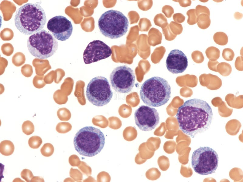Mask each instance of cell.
<instances>
[{"label": "cell", "mask_w": 243, "mask_h": 182, "mask_svg": "<svg viewBox=\"0 0 243 182\" xmlns=\"http://www.w3.org/2000/svg\"><path fill=\"white\" fill-rule=\"evenodd\" d=\"M213 116L212 108L208 103L194 98L187 100L179 107L176 117L183 132L194 138L209 128Z\"/></svg>", "instance_id": "6da1fadb"}, {"label": "cell", "mask_w": 243, "mask_h": 182, "mask_svg": "<svg viewBox=\"0 0 243 182\" xmlns=\"http://www.w3.org/2000/svg\"><path fill=\"white\" fill-rule=\"evenodd\" d=\"M14 22L21 32L32 35L42 30L46 22V16L39 3H27L16 11Z\"/></svg>", "instance_id": "7a4b0ae2"}, {"label": "cell", "mask_w": 243, "mask_h": 182, "mask_svg": "<svg viewBox=\"0 0 243 182\" xmlns=\"http://www.w3.org/2000/svg\"><path fill=\"white\" fill-rule=\"evenodd\" d=\"M171 88L167 81L159 76L145 80L140 91L143 102L150 106L158 107L167 103L171 97Z\"/></svg>", "instance_id": "3957f363"}, {"label": "cell", "mask_w": 243, "mask_h": 182, "mask_svg": "<svg viewBox=\"0 0 243 182\" xmlns=\"http://www.w3.org/2000/svg\"><path fill=\"white\" fill-rule=\"evenodd\" d=\"M105 139L99 129L92 126H86L76 134L74 144L76 150L80 155L92 157L99 153L103 149Z\"/></svg>", "instance_id": "277c9868"}, {"label": "cell", "mask_w": 243, "mask_h": 182, "mask_svg": "<svg viewBox=\"0 0 243 182\" xmlns=\"http://www.w3.org/2000/svg\"><path fill=\"white\" fill-rule=\"evenodd\" d=\"M98 24L103 35L111 39H115L126 34L129 22L127 18L122 12L111 9L102 14L98 20Z\"/></svg>", "instance_id": "5b68a950"}, {"label": "cell", "mask_w": 243, "mask_h": 182, "mask_svg": "<svg viewBox=\"0 0 243 182\" xmlns=\"http://www.w3.org/2000/svg\"><path fill=\"white\" fill-rule=\"evenodd\" d=\"M58 46V42L53 35L44 29L31 35L27 40L29 52L39 59L51 56L57 51Z\"/></svg>", "instance_id": "8992f818"}, {"label": "cell", "mask_w": 243, "mask_h": 182, "mask_svg": "<svg viewBox=\"0 0 243 182\" xmlns=\"http://www.w3.org/2000/svg\"><path fill=\"white\" fill-rule=\"evenodd\" d=\"M218 164L217 153L209 147H200L192 153V167L194 171L199 174L206 175L214 173Z\"/></svg>", "instance_id": "52a82bcc"}, {"label": "cell", "mask_w": 243, "mask_h": 182, "mask_svg": "<svg viewBox=\"0 0 243 182\" xmlns=\"http://www.w3.org/2000/svg\"><path fill=\"white\" fill-rule=\"evenodd\" d=\"M86 93L88 101L97 106L107 104L113 95L108 80L101 76L95 77L91 80L87 87Z\"/></svg>", "instance_id": "ba28073f"}, {"label": "cell", "mask_w": 243, "mask_h": 182, "mask_svg": "<svg viewBox=\"0 0 243 182\" xmlns=\"http://www.w3.org/2000/svg\"><path fill=\"white\" fill-rule=\"evenodd\" d=\"M110 79L113 89L120 93L130 92L135 85V76L134 72L132 69L125 65L114 69L110 75Z\"/></svg>", "instance_id": "9c48e42d"}, {"label": "cell", "mask_w": 243, "mask_h": 182, "mask_svg": "<svg viewBox=\"0 0 243 182\" xmlns=\"http://www.w3.org/2000/svg\"><path fill=\"white\" fill-rule=\"evenodd\" d=\"M135 123L143 131H151L159 124V117L157 110L154 108L142 105L134 113Z\"/></svg>", "instance_id": "30bf717a"}, {"label": "cell", "mask_w": 243, "mask_h": 182, "mask_svg": "<svg viewBox=\"0 0 243 182\" xmlns=\"http://www.w3.org/2000/svg\"><path fill=\"white\" fill-rule=\"evenodd\" d=\"M112 54L111 48L103 41L94 40L89 43L84 50L83 58L86 64L106 59Z\"/></svg>", "instance_id": "8fae6325"}, {"label": "cell", "mask_w": 243, "mask_h": 182, "mask_svg": "<svg viewBox=\"0 0 243 182\" xmlns=\"http://www.w3.org/2000/svg\"><path fill=\"white\" fill-rule=\"evenodd\" d=\"M47 28L55 38L61 41L68 39L71 35L73 29L71 22L62 15L56 16L50 19Z\"/></svg>", "instance_id": "7c38bea8"}, {"label": "cell", "mask_w": 243, "mask_h": 182, "mask_svg": "<svg viewBox=\"0 0 243 182\" xmlns=\"http://www.w3.org/2000/svg\"><path fill=\"white\" fill-rule=\"evenodd\" d=\"M188 65L187 58L181 51L174 49L168 55L166 61V66L168 70L173 74L183 72Z\"/></svg>", "instance_id": "4fadbf2b"}, {"label": "cell", "mask_w": 243, "mask_h": 182, "mask_svg": "<svg viewBox=\"0 0 243 182\" xmlns=\"http://www.w3.org/2000/svg\"><path fill=\"white\" fill-rule=\"evenodd\" d=\"M15 149L13 143L9 140H4L0 143V152L3 155L8 156L12 155Z\"/></svg>", "instance_id": "5bb4252c"}, {"label": "cell", "mask_w": 243, "mask_h": 182, "mask_svg": "<svg viewBox=\"0 0 243 182\" xmlns=\"http://www.w3.org/2000/svg\"><path fill=\"white\" fill-rule=\"evenodd\" d=\"M33 66L35 67L36 73L37 75L42 76L44 75L47 71L51 69V67L49 64L48 62H45L41 64L38 61H33Z\"/></svg>", "instance_id": "9a60e30c"}, {"label": "cell", "mask_w": 243, "mask_h": 182, "mask_svg": "<svg viewBox=\"0 0 243 182\" xmlns=\"http://www.w3.org/2000/svg\"><path fill=\"white\" fill-rule=\"evenodd\" d=\"M211 21L210 16L206 14L202 13L197 16V25L201 29H204L210 25Z\"/></svg>", "instance_id": "2e32d148"}, {"label": "cell", "mask_w": 243, "mask_h": 182, "mask_svg": "<svg viewBox=\"0 0 243 182\" xmlns=\"http://www.w3.org/2000/svg\"><path fill=\"white\" fill-rule=\"evenodd\" d=\"M137 132L136 130L133 127H127L124 130L123 136L124 139L128 141L135 140L137 137Z\"/></svg>", "instance_id": "e0dca14e"}, {"label": "cell", "mask_w": 243, "mask_h": 182, "mask_svg": "<svg viewBox=\"0 0 243 182\" xmlns=\"http://www.w3.org/2000/svg\"><path fill=\"white\" fill-rule=\"evenodd\" d=\"M213 39L216 44L221 46L226 45L228 42V38L227 34L221 32L215 33L214 35Z\"/></svg>", "instance_id": "ac0fdd59"}, {"label": "cell", "mask_w": 243, "mask_h": 182, "mask_svg": "<svg viewBox=\"0 0 243 182\" xmlns=\"http://www.w3.org/2000/svg\"><path fill=\"white\" fill-rule=\"evenodd\" d=\"M54 151V147L52 144L50 143L44 144L40 149L42 154L46 157L51 156Z\"/></svg>", "instance_id": "d6986e66"}, {"label": "cell", "mask_w": 243, "mask_h": 182, "mask_svg": "<svg viewBox=\"0 0 243 182\" xmlns=\"http://www.w3.org/2000/svg\"><path fill=\"white\" fill-rule=\"evenodd\" d=\"M72 126L68 122H60L56 127V130L59 133H65L71 130Z\"/></svg>", "instance_id": "ffe728a7"}, {"label": "cell", "mask_w": 243, "mask_h": 182, "mask_svg": "<svg viewBox=\"0 0 243 182\" xmlns=\"http://www.w3.org/2000/svg\"><path fill=\"white\" fill-rule=\"evenodd\" d=\"M23 132L27 135H30L34 131V126L33 123L30 121H24L22 125Z\"/></svg>", "instance_id": "44dd1931"}, {"label": "cell", "mask_w": 243, "mask_h": 182, "mask_svg": "<svg viewBox=\"0 0 243 182\" xmlns=\"http://www.w3.org/2000/svg\"><path fill=\"white\" fill-rule=\"evenodd\" d=\"M205 53L208 58H214L217 59L220 56V52L217 48L214 46H210L206 49Z\"/></svg>", "instance_id": "7402d4cb"}, {"label": "cell", "mask_w": 243, "mask_h": 182, "mask_svg": "<svg viewBox=\"0 0 243 182\" xmlns=\"http://www.w3.org/2000/svg\"><path fill=\"white\" fill-rule=\"evenodd\" d=\"M42 143V140L39 136H34L30 137L28 140L29 147L33 149H37Z\"/></svg>", "instance_id": "603a6c76"}, {"label": "cell", "mask_w": 243, "mask_h": 182, "mask_svg": "<svg viewBox=\"0 0 243 182\" xmlns=\"http://www.w3.org/2000/svg\"><path fill=\"white\" fill-rule=\"evenodd\" d=\"M44 75H36L34 77L33 83L36 88L41 89L43 88L46 84L44 80Z\"/></svg>", "instance_id": "cb8c5ba5"}, {"label": "cell", "mask_w": 243, "mask_h": 182, "mask_svg": "<svg viewBox=\"0 0 243 182\" xmlns=\"http://www.w3.org/2000/svg\"><path fill=\"white\" fill-rule=\"evenodd\" d=\"M25 60V56L21 53H16L12 59V63L16 66H19L23 65Z\"/></svg>", "instance_id": "d4e9b609"}, {"label": "cell", "mask_w": 243, "mask_h": 182, "mask_svg": "<svg viewBox=\"0 0 243 182\" xmlns=\"http://www.w3.org/2000/svg\"><path fill=\"white\" fill-rule=\"evenodd\" d=\"M159 170L155 168H151L146 173V176L149 179L154 180L158 179L160 176L161 174Z\"/></svg>", "instance_id": "484cf974"}, {"label": "cell", "mask_w": 243, "mask_h": 182, "mask_svg": "<svg viewBox=\"0 0 243 182\" xmlns=\"http://www.w3.org/2000/svg\"><path fill=\"white\" fill-rule=\"evenodd\" d=\"M57 115L60 120L63 121H68L71 116L70 112L64 108L59 109L57 111Z\"/></svg>", "instance_id": "4316f807"}, {"label": "cell", "mask_w": 243, "mask_h": 182, "mask_svg": "<svg viewBox=\"0 0 243 182\" xmlns=\"http://www.w3.org/2000/svg\"><path fill=\"white\" fill-rule=\"evenodd\" d=\"M187 14L188 16L187 22L189 25H192L197 23V16L196 14L195 9L189 10L187 12Z\"/></svg>", "instance_id": "83f0119b"}, {"label": "cell", "mask_w": 243, "mask_h": 182, "mask_svg": "<svg viewBox=\"0 0 243 182\" xmlns=\"http://www.w3.org/2000/svg\"><path fill=\"white\" fill-rule=\"evenodd\" d=\"M158 163L160 169L163 171L166 170L169 168V159L165 156H162L159 157L158 159Z\"/></svg>", "instance_id": "f1b7e54d"}, {"label": "cell", "mask_w": 243, "mask_h": 182, "mask_svg": "<svg viewBox=\"0 0 243 182\" xmlns=\"http://www.w3.org/2000/svg\"><path fill=\"white\" fill-rule=\"evenodd\" d=\"M70 176L74 181H79L83 180L82 173L77 169L71 168L70 171Z\"/></svg>", "instance_id": "f546056e"}, {"label": "cell", "mask_w": 243, "mask_h": 182, "mask_svg": "<svg viewBox=\"0 0 243 182\" xmlns=\"http://www.w3.org/2000/svg\"><path fill=\"white\" fill-rule=\"evenodd\" d=\"M78 167L84 174L88 176L91 175L92 173L91 169L84 162L81 161L80 164L78 166Z\"/></svg>", "instance_id": "4dcf8cb0"}, {"label": "cell", "mask_w": 243, "mask_h": 182, "mask_svg": "<svg viewBox=\"0 0 243 182\" xmlns=\"http://www.w3.org/2000/svg\"><path fill=\"white\" fill-rule=\"evenodd\" d=\"M21 177L24 179L26 182H31L34 177L32 171L27 169L22 170L21 173Z\"/></svg>", "instance_id": "1f68e13d"}, {"label": "cell", "mask_w": 243, "mask_h": 182, "mask_svg": "<svg viewBox=\"0 0 243 182\" xmlns=\"http://www.w3.org/2000/svg\"><path fill=\"white\" fill-rule=\"evenodd\" d=\"M223 57L227 61L232 60L233 59L234 54L233 50L228 48L224 49L222 51Z\"/></svg>", "instance_id": "d6a6232c"}, {"label": "cell", "mask_w": 243, "mask_h": 182, "mask_svg": "<svg viewBox=\"0 0 243 182\" xmlns=\"http://www.w3.org/2000/svg\"><path fill=\"white\" fill-rule=\"evenodd\" d=\"M111 180V177L107 172L103 171L100 172L97 176V181L98 182H109Z\"/></svg>", "instance_id": "836d02e7"}, {"label": "cell", "mask_w": 243, "mask_h": 182, "mask_svg": "<svg viewBox=\"0 0 243 182\" xmlns=\"http://www.w3.org/2000/svg\"><path fill=\"white\" fill-rule=\"evenodd\" d=\"M21 72L22 74L25 77H30L33 73L32 66L29 64H26L21 68Z\"/></svg>", "instance_id": "e575fe53"}, {"label": "cell", "mask_w": 243, "mask_h": 182, "mask_svg": "<svg viewBox=\"0 0 243 182\" xmlns=\"http://www.w3.org/2000/svg\"><path fill=\"white\" fill-rule=\"evenodd\" d=\"M192 58L196 62L200 63L204 59L202 52L198 50L193 51L191 54Z\"/></svg>", "instance_id": "d590c367"}, {"label": "cell", "mask_w": 243, "mask_h": 182, "mask_svg": "<svg viewBox=\"0 0 243 182\" xmlns=\"http://www.w3.org/2000/svg\"><path fill=\"white\" fill-rule=\"evenodd\" d=\"M93 123L95 125L98 126L101 128H104L108 125L107 121L105 119H93Z\"/></svg>", "instance_id": "8d00e7d4"}, {"label": "cell", "mask_w": 243, "mask_h": 182, "mask_svg": "<svg viewBox=\"0 0 243 182\" xmlns=\"http://www.w3.org/2000/svg\"><path fill=\"white\" fill-rule=\"evenodd\" d=\"M195 12L197 16L200 14L204 13L206 14L210 15V12L209 9L206 6L200 5H198L196 7Z\"/></svg>", "instance_id": "74e56055"}, {"label": "cell", "mask_w": 243, "mask_h": 182, "mask_svg": "<svg viewBox=\"0 0 243 182\" xmlns=\"http://www.w3.org/2000/svg\"><path fill=\"white\" fill-rule=\"evenodd\" d=\"M81 161L78 157L75 154L71 155L69 158V162L72 166L78 167L80 164Z\"/></svg>", "instance_id": "f35d334b"}, {"label": "cell", "mask_w": 243, "mask_h": 182, "mask_svg": "<svg viewBox=\"0 0 243 182\" xmlns=\"http://www.w3.org/2000/svg\"><path fill=\"white\" fill-rule=\"evenodd\" d=\"M55 78V71L52 70L45 75L44 77V80L46 84H50L53 82Z\"/></svg>", "instance_id": "ab89813d"}, {"label": "cell", "mask_w": 243, "mask_h": 182, "mask_svg": "<svg viewBox=\"0 0 243 182\" xmlns=\"http://www.w3.org/2000/svg\"><path fill=\"white\" fill-rule=\"evenodd\" d=\"M53 98L54 101L57 103L59 104L63 103V97L60 90H58L54 93L53 95Z\"/></svg>", "instance_id": "60d3db41"}, {"label": "cell", "mask_w": 243, "mask_h": 182, "mask_svg": "<svg viewBox=\"0 0 243 182\" xmlns=\"http://www.w3.org/2000/svg\"><path fill=\"white\" fill-rule=\"evenodd\" d=\"M110 120V123L109 125V127L114 130L119 129L121 126V123H118L117 120L115 119H109Z\"/></svg>", "instance_id": "b9f144b4"}, {"label": "cell", "mask_w": 243, "mask_h": 182, "mask_svg": "<svg viewBox=\"0 0 243 182\" xmlns=\"http://www.w3.org/2000/svg\"><path fill=\"white\" fill-rule=\"evenodd\" d=\"M61 71L59 69H57L55 70V78L54 79L55 83H59L63 76V74ZM64 74H63V76Z\"/></svg>", "instance_id": "7bdbcfd3"}, {"label": "cell", "mask_w": 243, "mask_h": 182, "mask_svg": "<svg viewBox=\"0 0 243 182\" xmlns=\"http://www.w3.org/2000/svg\"><path fill=\"white\" fill-rule=\"evenodd\" d=\"M43 178L40 177L35 176L32 179L31 182H44Z\"/></svg>", "instance_id": "ee69618b"}, {"label": "cell", "mask_w": 243, "mask_h": 182, "mask_svg": "<svg viewBox=\"0 0 243 182\" xmlns=\"http://www.w3.org/2000/svg\"><path fill=\"white\" fill-rule=\"evenodd\" d=\"M84 182H96V180L92 177L89 176L88 178L83 180Z\"/></svg>", "instance_id": "f6af8a7d"}, {"label": "cell", "mask_w": 243, "mask_h": 182, "mask_svg": "<svg viewBox=\"0 0 243 182\" xmlns=\"http://www.w3.org/2000/svg\"><path fill=\"white\" fill-rule=\"evenodd\" d=\"M68 180L70 181H74V180L73 179H71L70 178H67V179H65L64 181H66Z\"/></svg>", "instance_id": "bcb514c9"}]
</instances>
